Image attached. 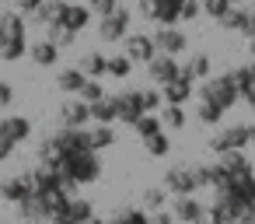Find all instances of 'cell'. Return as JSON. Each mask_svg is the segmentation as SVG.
<instances>
[{
    "instance_id": "1",
    "label": "cell",
    "mask_w": 255,
    "mask_h": 224,
    "mask_svg": "<svg viewBox=\"0 0 255 224\" xmlns=\"http://www.w3.org/2000/svg\"><path fill=\"white\" fill-rule=\"evenodd\" d=\"M56 168H60L67 179H74L77 186H88V182H95V179L102 175V161H98L95 151H74V154H63Z\"/></svg>"
},
{
    "instance_id": "2",
    "label": "cell",
    "mask_w": 255,
    "mask_h": 224,
    "mask_svg": "<svg viewBox=\"0 0 255 224\" xmlns=\"http://www.w3.org/2000/svg\"><path fill=\"white\" fill-rule=\"evenodd\" d=\"M238 98H241V95H238V84H234L231 74H217V77H206V81L199 84V102H210V105H217V109H224V112H227Z\"/></svg>"
},
{
    "instance_id": "3",
    "label": "cell",
    "mask_w": 255,
    "mask_h": 224,
    "mask_svg": "<svg viewBox=\"0 0 255 224\" xmlns=\"http://www.w3.org/2000/svg\"><path fill=\"white\" fill-rule=\"evenodd\" d=\"M182 4L185 0H140V14L157 21L161 28H175L178 14H182Z\"/></svg>"
},
{
    "instance_id": "4",
    "label": "cell",
    "mask_w": 255,
    "mask_h": 224,
    "mask_svg": "<svg viewBox=\"0 0 255 224\" xmlns=\"http://www.w3.org/2000/svg\"><path fill=\"white\" fill-rule=\"evenodd\" d=\"M245 144H252V137H248V126H245V123H234V126H224V130H217V133H213V140H210V151H217V154H227V151H245Z\"/></svg>"
},
{
    "instance_id": "5",
    "label": "cell",
    "mask_w": 255,
    "mask_h": 224,
    "mask_svg": "<svg viewBox=\"0 0 255 224\" xmlns=\"http://www.w3.org/2000/svg\"><path fill=\"white\" fill-rule=\"evenodd\" d=\"M129 21H133V14L119 4L112 14H105V18L98 21V35H102V42H119V39H126V35H129Z\"/></svg>"
},
{
    "instance_id": "6",
    "label": "cell",
    "mask_w": 255,
    "mask_h": 224,
    "mask_svg": "<svg viewBox=\"0 0 255 224\" xmlns=\"http://www.w3.org/2000/svg\"><path fill=\"white\" fill-rule=\"evenodd\" d=\"M49 140H53V147L60 151V158H63V154H74V151H91V133H88V126H84V130L60 126Z\"/></svg>"
},
{
    "instance_id": "7",
    "label": "cell",
    "mask_w": 255,
    "mask_h": 224,
    "mask_svg": "<svg viewBox=\"0 0 255 224\" xmlns=\"http://www.w3.org/2000/svg\"><path fill=\"white\" fill-rule=\"evenodd\" d=\"M150 39H154L157 53H164V56H182V53L189 49V39H185L182 28H157Z\"/></svg>"
},
{
    "instance_id": "8",
    "label": "cell",
    "mask_w": 255,
    "mask_h": 224,
    "mask_svg": "<svg viewBox=\"0 0 255 224\" xmlns=\"http://www.w3.org/2000/svg\"><path fill=\"white\" fill-rule=\"evenodd\" d=\"M164 189L171 196H192L196 193V179H192V168L189 165H175L164 172Z\"/></svg>"
},
{
    "instance_id": "9",
    "label": "cell",
    "mask_w": 255,
    "mask_h": 224,
    "mask_svg": "<svg viewBox=\"0 0 255 224\" xmlns=\"http://www.w3.org/2000/svg\"><path fill=\"white\" fill-rule=\"evenodd\" d=\"M123 53H126L133 63H150V60L157 56V46H154V39H150L147 32H136V35H126Z\"/></svg>"
},
{
    "instance_id": "10",
    "label": "cell",
    "mask_w": 255,
    "mask_h": 224,
    "mask_svg": "<svg viewBox=\"0 0 255 224\" xmlns=\"http://www.w3.org/2000/svg\"><path fill=\"white\" fill-rule=\"evenodd\" d=\"M88 123H91V109H88V102H81V98H67V102L60 105V126L84 130Z\"/></svg>"
},
{
    "instance_id": "11",
    "label": "cell",
    "mask_w": 255,
    "mask_h": 224,
    "mask_svg": "<svg viewBox=\"0 0 255 224\" xmlns=\"http://www.w3.org/2000/svg\"><path fill=\"white\" fill-rule=\"evenodd\" d=\"M32 193H35L32 172H21V175H14V179H4V182H0V196H4L7 203H21V200H28Z\"/></svg>"
},
{
    "instance_id": "12",
    "label": "cell",
    "mask_w": 255,
    "mask_h": 224,
    "mask_svg": "<svg viewBox=\"0 0 255 224\" xmlns=\"http://www.w3.org/2000/svg\"><path fill=\"white\" fill-rule=\"evenodd\" d=\"M175 221L182 224H206V207L196 196H175Z\"/></svg>"
},
{
    "instance_id": "13",
    "label": "cell",
    "mask_w": 255,
    "mask_h": 224,
    "mask_svg": "<svg viewBox=\"0 0 255 224\" xmlns=\"http://www.w3.org/2000/svg\"><path fill=\"white\" fill-rule=\"evenodd\" d=\"M178 70H182V63H178L175 56H164V53H157V56L147 63V74H150L154 84H168V81H175Z\"/></svg>"
},
{
    "instance_id": "14",
    "label": "cell",
    "mask_w": 255,
    "mask_h": 224,
    "mask_svg": "<svg viewBox=\"0 0 255 224\" xmlns=\"http://www.w3.org/2000/svg\"><path fill=\"white\" fill-rule=\"evenodd\" d=\"M116 109H119V123H126V126H133L140 116H147L140 91H123V95H116Z\"/></svg>"
},
{
    "instance_id": "15",
    "label": "cell",
    "mask_w": 255,
    "mask_h": 224,
    "mask_svg": "<svg viewBox=\"0 0 255 224\" xmlns=\"http://www.w3.org/2000/svg\"><path fill=\"white\" fill-rule=\"evenodd\" d=\"M0 137H7L14 147L25 144L32 137V119L28 116H4V119H0Z\"/></svg>"
},
{
    "instance_id": "16",
    "label": "cell",
    "mask_w": 255,
    "mask_h": 224,
    "mask_svg": "<svg viewBox=\"0 0 255 224\" xmlns=\"http://www.w3.org/2000/svg\"><path fill=\"white\" fill-rule=\"evenodd\" d=\"M217 168H220L227 179H245V175H252V161H248L245 151H227V154H220Z\"/></svg>"
},
{
    "instance_id": "17",
    "label": "cell",
    "mask_w": 255,
    "mask_h": 224,
    "mask_svg": "<svg viewBox=\"0 0 255 224\" xmlns=\"http://www.w3.org/2000/svg\"><path fill=\"white\" fill-rule=\"evenodd\" d=\"M18 214H21L25 224H46V221H53V214H49V207H46V200L39 193H32L28 200H21L18 203Z\"/></svg>"
},
{
    "instance_id": "18",
    "label": "cell",
    "mask_w": 255,
    "mask_h": 224,
    "mask_svg": "<svg viewBox=\"0 0 255 224\" xmlns=\"http://www.w3.org/2000/svg\"><path fill=\"white\" fill-rule=\"evenodd\" d=\"M60 25H63V28H70V32L77 35L81 28H88V25H91V11H88L84 4H67V7H63V14H60Z\"/></svg>"
},
{
    "instance_id": "19",
    "label": "cell",
    "mask_w": 255,
    "mask_h": 224,
    "mask_svg": "<svg viewBox=\"0 0 255 224\" xmlns=\"http://www.w3.org/2000/svg\"><path fill=\"white\" fill-rule=\"evenodd\" d=\"M161 98H164V105H185V102L192 98V81L175 77V81L161 84Z\"/></svg>"
},
{
    "instance_id": "20",
    "label": "cell",
    "mask_w": 255,
    "mask_h": 224,
    "mask_svg": "<svg viewBox=\"0 0 255 224\" xmlns=\"http://www.w3.org/2000/svg\"><path fill=\"white\" fill-rule=\"evenodd\" d=\"M105 67H109V56H105V53H98V49L84 53V56H81V63H77V70H81L84 77H91V81H102V77H105Z\"/></svg>"
},
{
    "instance_id": "21",
    "label": "cell",
    "mask_w": 255,
    "mask_h": 224,
    "mask_svg": "<svg viewBox=\"0 0 255 224\" xmlns=\"http://www.w3.org/2000/svg\"><path fill=\"white\" fill-rule=\"evenodd\" d=\"M178 77L182 81H206L210 77V56L206 53H196V56H189V63H182V70H178Z\"/></svg>"
},
{
    "instance_id": "22",
    "label": "cell",
    "mask_w": 255,
    "mask_h": 224,
    "mask_svg": "<svg viewBox=\"0 0 255 224\" xmlns=\"http://www.w3.org/2000/svg\"><path fill=\"white\" fill-rule=\"evenodd\" d=\"M91 123H102V126H116L119 119V109H116V95H105L102 102H91Z\"/></svg>"
},
{
    "instance_id": "23",
    "label": "cell",
    "mask_w": 255,
    "mask_h": 224,
    "mask_svg": "<svg viewBox=\"0 0 255 224\" xmlns=\"http://www.w3.org/2000/svg\"><path fill=\"white\" fill-rule=\"evenodd\" d=\"M28 56H32L39 67H56V60H60V49H56L49 39H39V42H28Z\"/></svg>"
},
{
    "instance_id": "24",
    "label": "cell",
    "mask_w": 255,
    "mask_h": 224,
    "mask_svg": "<svg viewBox=\"0 0 255 224\" xmlns=\"http://www.w3.org/2000/svg\"><path fill=\"white\" fill-rule=\"evenodd\" d=\"M91 217H95L91 200H88V196H70V203H67V221L84 224V221H91Z\"/></svg>"
},
{
    "instance_id": "25",
    "label": "cell",
    "mask_w": 255,
    "mask_h": 224,
    "mask_svg": "<svg viewBox=\"0 0 255 224\" xmlns=\"http://www.w3.org/2000/svg\"><path fill=\"white\" fill-rule=\"evenodd\" d=\"M0 28L7 32V39H28L25 14H18V11H0Z\"/></svg>"
},
{
    "instance_id": "26",
    "label": "cell",
    "mask_w": 255,
    "mask_h": 224,
    "mask_svg": "<svg viewBox=\"0 0 255 224\" xmlns=\"http://www.w3.org/2000/svg\"><path fill=\"white\" fill-rule=\"evenodd\" d=\"M84 81H88V77H84L77 67H63V70L56 74V88H60V91H67V95H77Z\"/></svg>"
},
{
    "instance_id": "27",
    "label": "cell",
    "mask_w": 255,
    "mask_h": 224,
    "mask_svg": "<svg viewBox=\"0 0 255 224\" xmlns=\"http://www.w3.org/2000/svg\"><path fill=\"white\" fill-rule=\"evenodd\" d=\"M88 133H91V151H95V154L116 144V126H102V123H91V126H88Z\"/></svg>"
},
{
    "instance_id": "28",
    "label": "cell",
    "mask_w": 255,
    "mask_h": 224,
    "mask_svg": "<svg viewBox=\"0 0 255 224\" xmlns=\"http://www.w3.org/2000/svg\"><path fill=\"white\" fill-rule=\"evenodd\" d=\"M105 224H150V214L140 210V207H123V210H116Z\"/></svg>"
},
{
    "instance_id": "29",
    "label": "cell",
    "mask_w": 255,
    "mask_h": 224,
    "mask_svg": "<svg viewBox=\"0 0 255 224\" xmlns=\"http://www.w3.org/2000/svg\"><path fill=\"white\" fill-rule=\"evenodd\" d=\"M46 39H49V42H53L56 49H70L77 35H74L70 28H63L60 21H49V25H46Z\"/></svg>"
},
{
    "instance_id": "30",
    "label": "cell",
    "mask_w": 255,
    "mask_h": 224,
    "mask_svg": "<svg viewBox=\"0 0 255 224\" xmlns=\"http://www.w3.org/2000/svg\"><path fill=\"white\" fill-rule=\"evenodd\" d=\"M168 196H171V193H168L164 186H147L140 200H143V210H147V214H154V210H164Z\"/></svg>"
},
{
    "instance_id": "31",
    "label": "cell",
    "mask_w": 255,
    "mask_h": 224,
    "mask_svg": "<svg viewBox=\"0 0 255 224\" xmlns=\"http://www.w3.org/2000/svg\"><path fill=\"white\" fill-rule=\"evenodd\" d=\"M63 0H42V7L32 14V21L35 25H49V21H60V14H63Z\"/></svg>"
},
{
    "instance_id": "32",
    "label": "cell",
    "mask_w": 255,
    "mask_h": 224,
    "mask_svg": "<svg viewBox=\"0 0 255 224\" xmlns=\"http://www.w3.org/2000/svg\"><path fill=\"white\" fill-rule=\"evenodd\" d=\"M217 25H220L224 32H245V25H248V7H231Z\"/></svg>"
},
{
    "instance_id": "33",
    "label": "cell",
    "mask_w": 255,
    "mask_h": 224,
    "mask_svg": "<svg viewBox=\"0 0 255 224\" xmlns=\"http://www.w3.org/2000/svg\"><path fill=\"white\" fill-rule=\"evenodd\" d=\"M105 74H109V77H116V81H126V77L133 74V60H129L126 53H119V56H109V67H105Z\"/></svg>"
},
{
    "instance_id": "34",
    "label": "cell",
    "mask_w": 255,
    "mask_h": 224,
    "mask_svg": "<svg viewBox=\"0 0 255 224\" xmlns=\"http://www.w3.org/2000/svg\"><path fill=\"white\" fill-rule=\"evenodd\" d=\"M231 77H234V84H238V95L252 91V88H255V60H248V63L238 67V70H231Z\"/></svg>"
},
{
    "instance_id": "35",
    "label": "cell",
    "mask_w": 255,
    "mask_h": 224,
    "mask_svg": "<svg viewBox=\"0 0 255 224\" xmlns=\"http://www.w3.org/2000/svg\"><path fill=\"white\" fill-rule=\"evenodd\" d=\"M143 151H147L150 158H168V151H171V140H168V133L161 130V133L147 137V140H143Z\"/></svg>"
},
{
    "instance_id": "36",
    "label": "cell",
    "mask_w": 255,
    "mask_h": 224,
    "mask_svg": "<svg viewBox=\"0 0 255 224\" xmlns=\"http://www.w3.org/2000/svg\"><path fill=\"white\" fill-rule=\"evenodd\" d=\"M133 130L140 133V140H147V137H154V133H161L164 126H161V116H154V112H147V116H140V119L133 123Z\"/></svg>"
},
{
    "instance_id": "37",
    "label": "cell",
    "mask_w": 255,
    "mask_h": 224,
    "mask_svg": "<svg viewBox=\"0 0 255 224\" xmlns=\"http://www.w3.org/2000/svg\"><path fill=\"white\" fill-rule=\"evenodd\" d=\"M161 126L182 130V126H185V109H182V105H164V109H161Z\"/></svg>"
},
{
    "instance_id": "38",
    "label": "cell",
    "mask_w": 255,
    "mask_h": 224,
    "mask_svg": "<svg viewBox=\"0 0 255 224\" xmlns=\"http://www.w3.org/2000/svg\"><path fill=\"white\" fill-rule=\"evenodd\" d=\"M35 165H49V168H56V165H60V151L53 147V140H49V137L39 144V151H35Z\"/></svg>"
},
{
    "instance_id": "39",
    "label": "cell",
    "mask_w": 255,
    "mask_h": 224,
    "mask_svg": "<svg viewBox=\"0 0 255 224\" xmlns=\"http://www.w3.org/2000/svg\"><path fill=\"white\" fill-rule=\"evenodd\" d=\"M21 56H28V39H7V46H4V53H0V60L14 63V60H21Z\"/></svg>"
},
{
    "instance_id": "40",
    "label": "cell",
    "mask_w": 255,
    "mask_h": 224,
    "mask_svg": "<svg viewBox=\"0 0 255 224\" xmlns=\"http://www.w3.org/2000/svg\"><path fill=\"white\" fill-rule=\"evenodd\" d=\"M77 95H81V102H88V105H91V102H102V98H105V88H102V81H91V77H88V81L81 84V91H77Z\"/></svg>"
},
{
    "instance_id": "41",
    "label": "cell",
    "mask_w": 255,
    "mask_h": 224,
    "mask_svg": "<svg viewBox=\"0 0 255 224\" xmlns=\"http://www.w3.org/2000/svg\"><path fill=\"white\" fill-rule=\"evenodd\" d=\"M196 116H199V123H206V126H217V123L224 119V109H217V105H210V102H199Z\"/></svg>"
},
{
    "instance_id": "42",
    "label": "cell",
    "mask_w": 255,
    "mask_h": 224,
    "mask_svg": "<svg viewBox=\"0 0 255 224\" xmlns=\"http://www.w3.org/2000/svg\"><path fill=\"white\" fill-rule=\"evenodd\" d=\"M199 4H203V11H206L210 18H217V21H220V18H224V14L234 7L231 0H199Z\"/></svg>"
},
{
    "instance_id": "43",
    "label": "cell",
    "mask_w": 255,
    "mask_h": 224,
    "mask_svg": "<svg viewBox=\"0 0 255 224\" xmlns=\"http://www.w3.org/2000/svg\"><path fill=\"white\" fill-rule=\"evenodd\" d=\"M140 98H143V112H161V109H164L161 88H157V91H154V88H147V91H140Z\"/></svg>"
},
{
    "instance_id": "44",
    "label": "cell",
    "mask_w": 255,
    "mask_h": 224,
    "mask_svg": "<svg viewBox=\"0 0 255 224\" xmlns=\"http://www.w3.org/2000/svg\"><path fill=\"white\" fill-rule=\"evenodd\" d=\"M189 168H192L196 189H203V186H213V165H189Z\"/></svg>"
},
{
    "instance_id": "45",
    "label": "cell",
    "mask_w": 255,
    "mask_h": 224,
    "mask_svg": "<svg viewBox=\"0 0 255 224\" xmlns=\"http://www.w3.org/2000/svg\"><path fill=\"white\" fill-rule=\"evenodd\" d=\"M91 14H98V18H105V14H112L116 7H119V0H88V4H84Z\"/></svg>"
},
{
    "instance_id": "46",
    "label": "cell",
    "mask_w": 255,
    "mask_h": 224,
    "mask_svg": "<svg viewBox=\"0 0 255 224\" xmlns=\"http://www.w3.org/2000/svg\"><path fill=\"white\" fill-rule=\"evenodd\" d=\"M199 11H203L199 0H185V4H182V14H178V21H196V18H199Z\"/></svg>"
},
{
    "instance_id": "47",
    "label": "cell",
    "mask_w": 255,
    "mask_h": 224,
    "mask_svg": "<svg viewBox=\"0 0 255 224\" xmlns=\"http://www.w3.org/2000/svg\"><path fill=\"white\" fill-rule=\"evenodd\" d=\"M39 7H42V0H18V14H25V18H32Z\"/></svg>"
},
{
    "instance_id": "48",
    "label": "cell",
    "mask_w": 255,
    "mask_h": 224,
    "mask_svg": "<svg viewBox=\"0 0 255 224\" xmlns=\"http://www.w3.org/2000/svg\"><path fill=\"white\" fill-rule=\"evenodd\" d=\"M14 102V88L11 84H4V81H0V109H7Z\"/></svg>"
},
{
    "instance_id": "49",
    "label": "cell",
    "mask_w": 255,
    "mask_h": 224,
    "mask_svg": "<svg viewBox=\"0 0 255 224\" xmlns=\"http://www.w3.org/2000/svg\"><path fill=\"white\" fill-rule=\"evenodd\" d=\"M150 224H175V214L171 210H154L150 214Z\"/></svg>"
},
{
    "instance_id": "50",
    "label": "cell",
    "mask_w": 255,
    "mask_h": 224,
    "mask_svg": "<svg viewBox=\"0 0 255 224\" xmlns=\"http://www.w3.org/2000/svg\"><path fill=\"white\" fill-rule=\"evenodd\" d=\"M11 154H14V144H11L7 137H0V161H7Z\"/></svg>"
},
{
    "instance_id": "51",
    "label": "cell",
    "mask_w": 255,
    "mask_h": 224,
    "mask_svg": "<svg viewBox=\"0 0 255 224\" xmlns=\"http://www.w3.org/2000/svg\"><path fill=\"white\" fill-rule=\"evenodd\" d=\"M238 224H255V203H252V207H245V214L238 217Z\"/></svg>"
},
{
    "instance_id": "52",
    "label": "cell",
    "mask_w": 255,
    "mask_h": 224,
    "mask_svg": "<svg viewBox=\"0 0 255 224\" xmlns=\"http://www.w3.org/2000/svg\"><path fill=\"white\" fill-rule=\"evenodd\" d=\"M245 35H248V39H255V7L248 11V25H245Z\"/></svg>"
},
{
    "instance_id": "53",
    "label": "cell",
    "mask_w": 255,
    "mask_h": 224,
    "mask_svg": "<svg viewBox=\"0 0 255 224\" xmlns=\"http://www.w3.org/2000/svg\"><path fill=\"white\" fill-rule=\"evenodd\" d=\"M241 98H245V102H248V109H252V112H255V88H252V91H245V95H241Z\"/></svg>"
},
{
    "instance_id": "54",
    "label": "cell",
    "mask_w": 255,
    "mask_h": 224,
    "mask_svg": "<svg viewBox=\"0 0 255 224\" xmlns=\"http://www.w3.org/2000/svg\"><path fill=\"white\" fill-rule=\"evenodd\" d=\"M4 46H7V32L0 28V53H4Z\"/></svg>"
},
{
    "instance_id": "55",
    "label": "cell",
    "mask_w": 255,
    "mask_h": 224,
    "mask_svg": "<svg viewBox=\"0 0 255 224\" xmlns=\"http://www.w3.org/2000/svg\"><path fill=\"white\" fill-rule=\"evenodd\" d=\"M248 56L255 60V39H248Z\"/></svg>"
},
{
    "instance_id": "56",
    "label": "cell",
    "mask_w": 255,
    "mask_h": 224,
    "mask_svg": "<svg viewBox=\"0 0 255 224\" xmlns=\"http://www.w3.org/2000/svg\"><path fill=\"white\" fill-rule=\"evenodd\" d=\"M248 137H252V144H255V123H252V126H248Z\"/></svg>"
},
{
    "instance_id": "57",
    "label": "cell",
    "mask_w": 255,
    "mask_h": 224,
    "mask_svg": "<svg viewBox=\"0 0 255 224\" xmlns=\"http://www.w3.org/2000/svg\"><path fill=\"white\" fill-rule=\"evenodd\" d=\"M84 224H105V221H102V217H91V221H84Z\"/></svg>"
},
{
    "instance_id": "58",
    "label": "cell",
    "mask_w": 255,
    "mask_h": 224,
    "mask_svg": "<svg viewBox=\"0 0 255 224\" xmlns=\"http://www.w3.org/2000/svg\"><path fill=\"white\" fill-rule=\"evenodd\" d=\"M53 224H74V221H67V217H56V221H53Z\"/></svg>"
},
{
    "instance_id": "59",
    "label": "cell",
    "mask_w": 255,
    "mask_h": 224,
    "mask_svg": "<svg viewBox=\"0 0 255 224\" xmlns=\"http://www.w3.org/2000/svg\"><path fill=\"white\" fill-rule=\"evenodd\" d=\"M231 4H241V0H231Z\"/></svg>"
}]
</instances>
